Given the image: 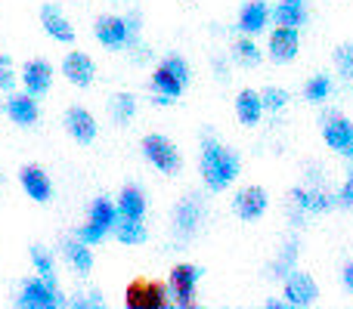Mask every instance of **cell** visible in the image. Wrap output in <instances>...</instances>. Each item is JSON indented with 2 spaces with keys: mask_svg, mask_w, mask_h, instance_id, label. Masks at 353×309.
Listing matches in <instances>:
<instances>
[{
  "mask_svg": "<svg viewBox=\"0 0 353 309\" xmlns=\"http://www.w3.org/2000/svg\"><path fill=\"white\" fill-rule=\"evenodd\" d=\"M199 170L205 180L208 192H223L236 182V176L242 173V158L232 149H226L217 136L205 134L201 140V158H199Z\"/></svg>",
  "mask_w": 353,
  "mask_h": 309,
  "instance_id": "cell-1",
  "label": "cell"
},
{
  "mask_svg": "<svg viewBox=\"0 0 353 309\" xmlns=\"http://www.w3.org/2000/svg\"><path fill=\"white\" fill-rule=\"evenodd\" d=\"M140 31H143V19L140 12H128V16H99L93 22V34L103 43L105 50H134L140 47Z\"/></svg>",
  "mask_w": 353,
  "mask_h": 309,
  "instance_id": "cell-2",
  "label": "cell"
},
{
  "mask_svg": "<svg viewBox=\"0 0 353 309\" xmlns=\"http://www.w3.org/2000/svg\"><path fill=\"white\" fill-rule=\"evenodd\" d=\"M115 223H118L115 201H109L105 195H99V198L90 201V207H87V223L78 226V232H74V235H78L84 244H90V248H93V244L105 242V235H112Z\"/></svg>",
  "mask_w": 353,
  "mask_h": 309,
  "instance_id": "cell-3",
  "label": "cell"
},
{
  "mask_svg": "<svg viewBox=\"0 0 353 309\" xmlns=\"http://www.w3.org/2000/svg\"><path fill=\"white\" fill-rule=\"evenodd\" d=\"M16 306H22V309H59V306H68V300H65V294H62L59 281L43 279V275L34 273L31 279L22 281V288H19Z\"/></svg>",
  "mask_w": 353,
  "mask_h": 309,
  "instance_id": "cell-4",
  "label": "cell"
},
{
  "mask_svg": "<svg viewBox=\"0 0 353 309\" xmlns=\"http://www.w3.org/2000/svg\"><path fill=\"white\" fill-rule=\"evenodd\" d=\"M140 149H143V158H146V161L152 164L159 173H168V176L180 173V167H183L180 149H176L174 140H168L165 134H149V136H143Z\"/></svg>",
  "mask_w": 353,
  "mask_h": 309,
  "instance_id": "cell-5",
  "label": "cell"
},
{
  "mask_svg": "<svg viewBox=\"0 0 353 309\" xmlns=\"http://www.w3.org/2000/svg\"><path fill=\"white\" fill-rule=\"evenodd\" d=\"M124 306L128 309H168L171 306V291L165 281L155 279H134L124 291Z\"/></svg>",
  "mask_w": 353,
  "mask_h": 309,
  "instance_id": "cell-6",
  "label": "cell"
},
{
  "mask_svg": "<svg viewBox=\"0 0 353 309\" xmlns=\"http://www.w3.org/2000/svg\"><path fill=\"white\" fill-rule=\"evenodd\" d=\"M201 279V266L195 263H176L168 275V291H171V306L192 309L195 306V288Z\"/></svg>",
  "mask_w": 353,
  "mask_h": 309,
  "instance_id": "cell-7",
  "label": "cell"
},
{
  "mask_svg": "<svg viewBox=\"0 0 353 309\" xmlns=\"http://www.w3.org/2000/svg\"><path fill=\"white\" fill-rule=\"evenodd\" d=\"M201 220H205V198L199 192H189L176 201L174 207V235L176 242H189L199 232Z\"/></svg>",
  "mask_w": 353,
  "mask_h": 309,
  "instance_id": "cell-8",
  "label": "cell"
},
{
  "mask_svg": "<svg viewBox=\"0 0 353 309\" xmlns=\"http://www.w3.org/2000/svg\"><path fill=\"white\" fill-rule=\"evenodd\" d=\"M288 198H292V204H294V226H301L304 213H325L332 204H335V198H332V195L313 180L307 182V186L292 189Z\"/></svg>",
  "mask_w": 353,
  "mask_h": 309,
  "instance_id": "cell-9",
  "label": "cell"
},
{
  "mask_svg": "<svg viewBox=\"0 0 353 309\" xmlns=\"http://www.w3.org/2000/svg\"><path fill=\"white\" fill-rule=\"evenodd\" d=\"M323 140L332 152L353 158V124L350 118H344L341 111H329L323 118Z\"/></svg>",
  "mask_w": 353,
  "mask_h": 309,
  "instance_id": "cell-10",
  "label": "cell"
},
{
  "mask_svg": "<svg viewBox=\"0 0 353 309\" xmlns=\"http://www.w3.org/2000/svg\"><path fill=\"white\" fill-rule=\"evenodd\" d=\"M62 127H65V134L72 136L78 146L97 142V134H99L97 118H93V111L84 109V105H72V109L65 111V118H62Z\"/></svg>",
  "mask_w": 353,
  "mask_h": 309,
  "instance_id": "cell-11",
  "label": "cell"
},
{
  "mask_svg": "<svg viewBox=\"0 0 353 309\" xmlns=\"http://www.w3.org/2000/svg\"><path fill=\"white\" fill-rule=\"evenodd\" d=\"M19 84L34 99L47 96L50 87H53V65H50L47 59H28L22 65V72H19Z\"/></svg>",
  "mask_w": 353,
  "mask_h": 309,
  "instance_id": "cell-12",
  "label": "cell"
},
{
  "mask_svg": "<svg viewBox=\"0 0 353 309\" xmlns=\"http://www.w3.org/2000/svg\"><path fill=\"white\" fill-rule=\"evenodd\" d=\"M282 288H285L288 306H313L319 300L316 281L310 279V273H301V269H292V273L282 279Z\"/></svg>",
  "mask_w": 353,
  "mask_h": 309,
  "instance_id": "cell-13",
  "label": "cell"
},
{
  "mask_svg": "<svg viewBox=\"0 0 353 309\" xmlns=\"http://www.w3.org/2000/svg\"><path fill=\"white\" fill-rule=\"evenodd\" d=\"M267 207H270V195H267V189H261V186H248V189H242V192H236V198H232V213H236L239 220H245V223L261 220L263 213H267Z\"/></svg>",
  "mask_w": 353,
  "mask_h": 309,
  "instance_id": "cell-14",
  "label": "cell"
},
{
  "mask_svg": "<svg viewBox=\"0 0 353 309\" xmlns=\"http://www.w3.org/2000/svg\"><path fill=\"white\" fill-rule=\"evenodd\" d=\"M19 186H22V192L28 195L31 201H37V204H47V201L53 198V180H50V173L43 167H37V164H25V167L19 170Z\"/></svg>",
  "mask_w": 353,
  "mask_h": 309,
  "instance_id": "cell-15",
  "label": "cell"
},
{
  "mask_svg": "<svg viewBox=\"0 0 353 309\" xmlns=\"http://www.w3.org/2000/svg\"><path fill=\"white\" fill-rule=\"evenodd\" d=\"M62 74H65V81L74 87H90L93 81H97V62H93V56H87L84 50H72V53L62 59Z\"/></svg>",
  "mask_w": 353,
  "mask_h": 309,
  "instance_id": "cell-16",
  "label": "cell"
},
{
  "mask_svg": "<svg viewBox=\"0 0 353 309\" xmlns=\"http://www.w3.org/2000/svg\"><path fill=\"white\" fill-rule=\"evenodd\" d=\"M3 111L10 115L12 124H19V127H34L37 118H41V109H37V99L31 96V93H16L12 90L10 96H6L3 103Z\"/></svg>",
  "mask_w": 353,
  "mask_h": 309,
  "instance_id": "cell-17",
  "label": "cell"
},
{
  "mask_svg": "<svg viewBox=\"0 0 353 309\" xmlns=\"http://www.w3.org/2000/svg\"><path fill=\"white\" fill-rule=\"evenodd\" d=\"M301 50V34L298 28H288V25H276L273 31H270V59L273 62H292L294 56H298Z\"/></svg>",
  "mask_w": 353,
  "mask_h": 309,
  "instance_id": "cell-18",
  "label": "cell"
},
{
  "mask_svg": "<svg viewBox=\"0 0 353 309\" xmlns=\"http://www.w3.org/2000/svg\"><path fill=\"white\" fill-rule=\"evenodd\" d=\"M149 87H152V103L155 105H171L176 99L183 96V90H186V84H183L180 78H176L174 72H168L165 65L159 62V68L152 72V81H149Z\"/></svg>",
  "mask_w": 353,
  "mask_h": 309,
  "instance_id": "cell-19",
  "label": "cell"
},
{
  "mask_svg": "<svg viewBox=\"0 0 353 309\" xmlns=\"http://www.w3.org/2000/svg\"><path fill=\"white\" fill-rule=\"evenodd\" d=\"M41 28L53 37L56 43H74V25L59 10V3H43L41 6Z\"/></svg>",
  "mask_w": 353,
  "mask_h": 309,
  "instance_id": "cell-20",
  "label": "cell"
},
{
  "mask_svg": "<svg viewBox=\"0 0 353 309\" xmlns=\"http://www.w3.org/2000/svg\"><path fill=\"white\" fill-rule=\"evenodd\" d=\"M59 251L65 257V263L74 269L78 275H90L93 273V251L90 244H84L78 235H68L59 242Z\"/></svg>",
  "mask_w": 353,
  "mask_h": 309,
  "instance_id": "cell-21",
  "label": "cell"
},
{
  "mask_svg": "<svg viewBox=\"0 0 353 309\" xmlns=\"http://www.w3.org/2000/svg\"><path fill=\"white\" fill-rule=\"evenodd\" d=\"M270 22V6L267 0H248V3L242 6V12H239V31L242 34H261L263 28H267Z\"/></svg>",
  "mask_w": 353,
  "mask_h": 309,
  "instance_id": "cell-22",
  "label": "cell"
},
{
  "mask_svg": "<svg viewBox=\"0 0 353 309\" xmlns=\"http://www.w3.org/2000/svg\"><path fill=\"white\" fill-rule=\"evenodd\" d=\"M121 220H143L146 217V192L140 186H124L115 201Z\"/></svg>",
  "mask_w": 353,
  "mask_h": 309,
  "instance_id": "cell-23",
  "label": "cell"
},
{
  "mask_svg": "<svg viewBox=\"0 0 353 309\" xmlns=\"http://www.w3.org/2000/svg\"><path fill=\"white\" fill-rule=\"evenodd\" d=\"M270 19L276 25H288V28H301L307 22V0H279L270 10Z\"/></svg>",
  "mask_w": 353,
  "mask_h": 309,
  "instance_id": "cell-24",
  "label": "cell"
},
{
  "mask_svg": "<svg viewBox=\"0 0 353 309\" xmlns=\"http://www.w3.org/2000/svg\"><path fill=\"white\" fill-rule=\"evenodd\" d=\"M263 115V99L257 90H242L236 96V118L245 124V127H257Z\"/></svg>",
  "mask_w": 353,
  "mask_h": 309,
  "instance_id": "cell-25",
  "label": "cell"
},
{
  "mask_svg": "<svg viewBox=\"0 0 353 309\" xmlns=\"http://www.w3.org/2000/svg\"><path fill=\"white\" fill-rule=\"evenodd\" d=\"M109 118L118 124V127H124V124H130L134 121V115H137V96L134 93H115V96H109Z\"/></svg>",
  "mask_w": 353,
  "mask_h": 309,
  "instance_id": "cell-26",
  "label": "cell"
},
{
  "mask_svg": "<svg viewBox=\"0 0 353 309\" xmlns=\"http://www.w3.org/2000/svg\"><path fill=\"white\" fill-rule=\"evenodd\" d=\"M112 235L118 238L121 244H128V248H134V244H143L149 238L146 226H143V220H121L118 217L115 229H112Z\"/></svg>",
  "mask_w": 353,
  "mask_h": 309,
  "instance_id": "cell-27",
  "label": "cell"
},
{
  "mask_svg": "<svg viewBox=\"0 0 353 309\" xmlns=\"http://www.w3.org/2000/svg\"><path fill=\"white\" fill-rule=\"evenodd\" d=\"M230 56H232V62H236V65H242V68H254L257 62H261V50H257V43L251 41L248 34L239 37V41L232 43Z\"/></svg>",
  "mask_w": 353,
  "mask_h": 309,
  "instance_id": "cell-28",
  "label": "cell"
},
{
  "mask_svg": "<svg viewBox=\"0 0 353 309\" xmlns=\"http://www.w3.org/2000/svg\"><path fill=\"white\" fill-rule=\"evenodd\" d=\"M31 266H34V273L43 275V279L59 281V275H56V257L50 254L43 244H31Z\"/></svg>",
  "mask_w": 353,
  "mask_h": 309,
  "instance_id": "cell-29",
  "label": "cell"
},
{
  "mask_svg": "<svg viewBox=\"0 0 353 309\" xmlns=\"http://www.w3.org/2000/svg\"><path fill=\"white\" fill-rule=\"evenodd\" d=\"M294 260H298V242H288L285 248H282V254L276 257V263L270 266V275H273V279H285L294 269Z\"/></svg>",
  "mask_w": 353,
  "mask_h": 309,
  "instance_id": "cell-30",
  "label": "cell"
},
{
  "mask_svg": "<svg viewBox=\"0 0 353 309\" xmlns=\"http://www.w3.org/2000/svg\"><path fill=\"white\" fill-rule=\"evenodd\" d=\"M329 93H332L329 74H316V78H310V81H307V87H304V99H307V103H313V105L325 103V99H329Z\"/></svg>",
  "mask_w": 353,
  "mask_h": 309,
  "instance_id": "cell-31",
  "label": "cell"
},
{
  "mask_svg": "<svg viewBox=\"0 0 353 309\" xmlns=\"http://www.w3.org/2000/svg\"><path fill=\"white\" fill-rule=\"evenodd\" d=\"M335 72L341 81H353V43H341L335 50Z\"/></svg>",
  "mask_w": 353,
  "mask_h": 309,
  "instance_id": "cell-32",
  "label": "cell"
},
{
  "mask_svg": "<svg viewBox=\"0 0 353 309\" xmlns=\"http://www.w3.org/2000/svg\"><path fill=\"white\" fill-rule=\"evenodd\" d=\"M263 99V111H282L288 105V90H282V87H267V90L261 93Z\"/></svg>",
  "mask_w": 353,
  "mask_h": 309,
  "instance_id": "cell-33",
  "label": "cell"
},
{
  "mask_svg": "<svg viewBox=\"0 0 353 309\" xmlns=\"http://www.w3.org/2000/svg\"><path fill=\"white\" fill-rule=\"evenodd\" d=\"M68 306H74V309H103L105 306V297H103V291H78L72 300H68Z\"/></svg>",
  "mask_w": 353,
  "mask_h": 309,
  "instance_id": "cell-34",
  "label": "cell"
},
{
  "mask_svg": "<svg viewBox=\"0 0 353 309\" xmlns=\"http://www.w3.org/2000/svg\"><path fill=\"white\" fill-rule=\"evenodd\" d=\"M19 84V74L12 68V59L6 53H0V93H12Z\"/></svg>",
  "mask_w": 353,
  "mask_h": 309,
  "instance_id": "cell-35",
  "label": "cell"
},
{
  "mask_svg": "<svg viewBox=\"0 0 353 309\" xmlns=\"http://www.w3.org/2000/svg\"><path fill=\"white\" fill-rule=\"evenodd\" d=\"M161 65L168 68V72H174L176 78L183 81V84L189 87V81H192V72H189V62L183 59V56H176V53H171V56H165V59H161Z\"/></svg>",
  "mask_w": 353,
  "mask_h": 309,
  "instance_id": "cell-36",
  "label": "cell"
},
{
  "mask_svg": "<svg viewBox=\"0 0 353 309\" xmlns=\"http://www.w3.org/2000/svg\"><path fill=\"white\" fill-rule=\"evenodd\" d=\"M335 204H341L344 211H350L353 207V167H350V173H347V180H344V186H341V192H338V198H335Z\"/></svg>",
  "mask_w": 353,
  "mask_h": 309,
  "instance_id": "cell-37",
  "label": "cell"
},
{
  "mask_svg": "<svg viewBox=\"0 0 353 309\" xmlns=\"http://www.w3.org/2000/svg\"><path fill=\"white\" fill-rule=\"evenodd\" d=\"M341 281H344V288L353 294V263H347V266L341 269Z\"/></svg>",
  "mask_w": 353,
  "mask_h": 309,
  "instance_id": "cell-38",
  "label": "cell"
},
{
  "mask_svg": "<svg viewBox=\"0 0 353 309\" xmlns=\"http://www.w3.org/2000/svg\"><path fill=\"white\" fill-rule=\"evenodd\" d=\"M0 182H3V170H0Z\"/></svg>",
  "mask_w": 353,
  "mask_h": 309,
  "instance_id": "cell-39",
  "label": "cell"
},
{
  "mask_svg": "<svg viewBox=\"0 0 353 309\" xmlns=\"http://www.w3.org/2000/svg\"><path fill=\"white\" fill-rule=\"evenodd\" d=\"M0 115H3V103H0Z\"/></svg>",
  "mask_w": 353,
  "mask_h": 309,
  "instance_id": "cell-40",
  "label": "cell"
}]
</instances>
